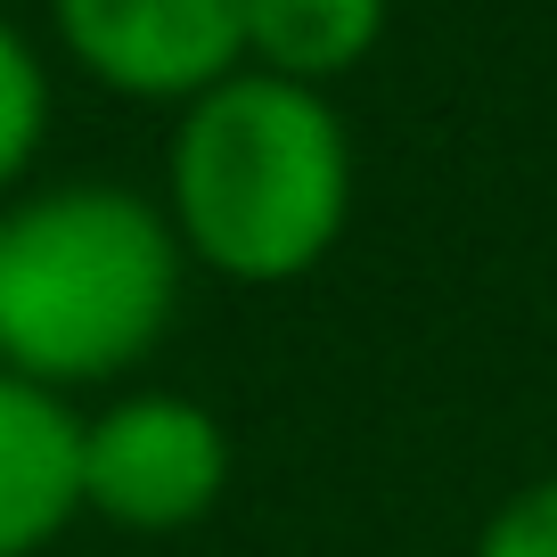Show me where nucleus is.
Wrapping results in <instances>:
<instances>
[{"label": "nucleus", "instance_id": "3", "mask_svg": "<svg viewBox=\"0 0 557 557\" xmlns=\"http://www.w3.org/2000/svg\"><path fill=\"white\" fill-rule=\"evenodd\" d=\"M230 426L197 394H115L83 418V508L132 541H173L222 508Z\"/></svg>", "mask_w": 557, "mask_h": 557}, {"label": "nucleus", "instance_id": "2", "mask_svg": "<svg viewBox=\"0 0 557 557\" xmlns=\"http://www.w3.org/2000/svg\"><path fill=\"white\" fill-rule=\"evenodd\" d=\"M181 255L157 197L58 181L0 213V369L50 394L115 385L173 336Z\"/></svg>", "mask_w": 557, "mask_h": 557}, {"label": "nucleus", "instance_id": "8", "mask_svg": "<svg viewBox=\"0 0 557 557\" xmlns=\"http://www.w3.org/2000/svg\"><path fill=\"white\" fill-rule=\"evenodd\" d=\"M475 557H557V475L508 492L475 533Z\"/></svg>", "mask_w": 557, "mask_h": 557}, {"label": "nucleus", "instance_id": "1", "mask_svg": "<svg viewBox=\"0 0 557 557\" xmlns=\"http://www.w3.org/2000/svg\"><path fill=\"white\" fill-rule=\"evenodd\" d=\"M164 222L181 255L230 287L320 271L352 222V139L329 90L255 66L197 90L164 148Z\"/></svg>", "mask_w": 557, "mask_h": 557}, {"label": "nucleus", "instance_id": "5", "mask_svg": "<svg viewBox=\"0 0 557 557\" xmlns=\"http://www.w3.org/2000/svg\"><path fill=\"white\" fill-rule=\"evenodd\" d=\"M83 517V410L0 369V557H41Z\"/></svg>", "mask_w": 557, "mask_h": 557}, {"label": "nucleus", "instance_id": "6", "mask_svg": "<svg viewBox=\"0 0 557 557\" xmlns=\"http://www.w3.org/2000/svg\"><path fill=\"white\" fill-rule=\"evenodd\" d=\"M385 41V0H246V58L278 83H336Z\"/></svg>", "mask_w": 557, "mask_h": 557}, {"label": "nucleus", "instance_id": "7", "mask_svg": "<svg viewBox=\"0 0 557 557\" xmlns=\"http://www.w3.org/2000/svg\"><path fill=\"white\" fill-rule=\"evenodd\" d=\"M41 132H50V74L34 41L0 17V189L25 181V164L41 157Z\"/></svg>", "mask_w": 557, "mask_h": 557}, {"label": "nucleus", "instance_id": "4", "mask_svg": "<svg viewBox=\"0 0 557 557\" xmlns=\"http://www.w3.org/2000/svg\"><path fill=\"white\" fill-rule=\"evenodd\" d=\"M50 25L90 83L189 107L246 66V0H50Z\"/></svg>", "mask_w": 557, "mask_h": 557}]
</instances>
